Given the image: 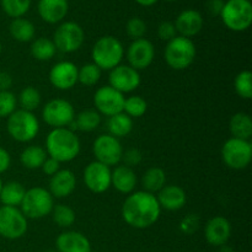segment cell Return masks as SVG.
Instances as JSON below:
<instances>
[{
	"instance_id": "6da1fadb",
	"label": "cell",
	"mask_w": 252,
	"mask_h": 252,
	"mask_svg": "<svg viewBox=\"0 0 252 252\" xmlns=\"http://www.w3.org/2000/svg\"><path fill=\"white\" fill-rule=\"evenodd\" d=\"M122 218L134 229H147L154 225L160 218L161 208L157 196L145 191L132 192L123 202Z\"/></svg>"
},
{
	"instance_id": "7a4b0ae2",
	"label": "cell",
	"mask_w": 252,
	"mask_h": 252,
	"mask_svg": "<svg viewBox=\"0 0 252 252\" xmlns=\"http://www.w3.org/2000/svg\"><path fill=\"white\" fill-rule=\"evenodd\" d=\"M80 140L69 128H54L46 138V153L58 162H69L80 153Z\"/></svg>"
},
{
	"instance_id": "3957f363",
	"label": "cell",
	"mask_w": 252,
	"mask_h": 252,
	"mask_svg": "<svg viewBox=\"0 0 252 252\" xmlns=\"http://www.w3.org/2000/svg\"><path fill=\"white\" fill-rule=\"evenodd\" d=\"M125 56V48L118 38L113 36H102L95 42L91 51L93 63L101 70H112L120 65Z\"/></svg>"
},
{
	"instance_id": "277c9868",
	"label": "cell",
	"mask_w": 252,
	"mask_h": 252,
	"mask_svg": "<svg viewBox=\"0 0 252 252\" xmlns=\"http://www.w3.org/2000/svg\"><path fill=\"white\" fill-rule=\"evenodd\" d=\"M196 44L191 38L176 36L167 42L164 57L166 64L174 70H185L196 59Z\"/></svg>"
},
{
	"instance_id": "5b68a950",
	"label": "cell",
	"mask_w": 252,
	"mask_h": 252,
	"mask_svg": "<svg viewBox=\"0 0 252 252\" xmlns=\"http://www.w3.org/2000/svg\"><path fill=\"white\" fill-rule=\"evenodd\" d=\"M6 129L10 137L19 143L33 140L39 132V122L33 112L16 110L7 117Z\"/></svg>"
},
{
	"instance_id": "8992f818",
	"label": "cell",
	"mask_w": 252,
	"mask_h": 252,
	"mask_svg": "<svg viewBox=\"0 0 252 252\" xmlns=\"http://www.w3.org/2000/svg\"><path fill=\"white\" fill-rule=\"evenodd\" d=\"M20 211L27 219H42L52 213L54 198L48 189L43 187H32L26 189Z\"/></svg>"
},
{
	"instance_id": "52a82bcc",
	"label": "cell",
	"mask_w": 252,
	"mask_h": 252,
	"mask_svg": "<svg viewBox=\"0 0 252 252\" xmlns=\"http://www.w3.org/2000/svg\"><path fill=\"white\" fill-rule=\"evenodd\" d=\"M219 16L223 24L234 32L246 31L252 24V4L250 0H228Z\"/></svg>"
},
{
	"instance_id": "ba28073f",
	"label": "cell",
	"mask_w": 252,
	"mask_h": 252,
	"mask_svg": "<svg viewBox=\"0 0 252 252\" xmlns=\"http://www.w3.org/2000/svg\"><path fill=\"white\" fill-rule=\"evenodd\" d=\"M221 159L229 169H246L252 160L251 142L231 137L221 147Z\"/></svg>"
},
{
	"instance_id": "9c48e42d",
	"label": "cell",
	"mask_w": 252,
	"mask_h": 252,
	"mask_svg": "<svg viewBox=\"0 0 252 252\" xmlns=\"http://www.w3.org/2000/svg\"><path fill=\"white\" fill-rule=\"evenodd\" d=\"M53 43L62 53H74L81 48L85 41L83 27L74 21L62 22L53 34Z\"/></svg>"
},
{
	"instance_id": "30bf717a",
	"label": "cell",
	"mask_w": 252,
	"mask_h": 252,
	"mask_svg": "<svg viewBox=\"0 0 252 252\" xmlns=\"http://www.w3.org/2000/svg\"><path fill=\"white\" fill-rule=\"evenodd\" d=\"M27 229V218L17 207H0V236L17 240L26 234Z\"/></svg>"
},
{
	"instance_id": "8fae6325",
	"label": "cell",
	"mask_w": 252,
	"mask_h": 252,
	"mask_svg": "<svg viewBox=\"0 0 252 252\" xmlns=\"http://www.w3.org/2000/svg\"><path fill=\"white\" fill-rule=\"evenodd\" d=\"M75 111L73 105L64 98H54L48 101L42 110V118L48 125L54 128H68L74 121Z\"/></svg>"
},
{
	"instance_id": "7c38bea8",
	"label": "cell",
	"mask_w": 252,
	"mask_h": 252,
	"mask_svg": "<svg viewBox=\"0 0 252 252\" xmlns=\"http://www.w3.org/2000/svg\"><path fill=\"white\" fill-rule=\"evenodd\" d=\"M93 153L96 161L108 167L117 166L122 161L123 147L117 138L110 134H101L94 142Z\"/></svg>"
},
{
	"instance_id": "4fadbf2b",
	"label": "cell",
	"mask_w": 252,
	"mask_h": 252,
	"mask_svg": "<svg viewBox=\"0 0 252 252\" xmlns=\"http://www.w3.org/2000/svg\"><path fill=\"white\" fill-rule=\"evenodd\" d=\"M125 100V95L111 88L110 85L97 89L94 95V105L96 111L100 115H105L107 117L123 112Z\"/></svg>"
},
{
	"instance_id": "5bb4252c",
	"label": "cell",
	"mask_w": 252,
	"mask_h": 252,
	"mask_svg": "<svg viewBox=\"0 0 252 252\" xmlns=\"http://www.w3.org/2000/svg\"><path fill=\"white\" fill-rule=\"evenodd\" d=\"M111 167L98 161H91L84 170V182L93 193H103L111 187Z\"/></svg>"
},
{
	"instance_id": "9a60e30c",
	"label": "cell",
	"mask_w": 252,
	"mask_h": 252,
	"mask_svg": "<svg viewBox=\"0 0 252 252\" xmlns=\"http://www.w3.org/2000/svg\"><path fill=\"white\" fill-rule=\"evenodd\" d=\"M108 81H110L111 88L125 95V94L137 90L142 83V79H140L139 71L129 65L120 64L110 70Z\"/></svg>"
},
{
	"instance_id": "2e32d148",
	"label": "cell",
	"mask_w": 252,
	"mask_h": 252,
	"mask_svg": "<svg viewBox=\"0 0 252 252\" xmlns=\"http://www.w3.org/2000/svg\"><path fill=\"white\" fill-rule=\"evenodd\" d=\"M155 58L154 44L147 38L134 39L127 49L128 65L135 70H144L149 68Z\"/></svg>"
},
{
	"instance_id": "e0dca14e",
	"label": "cell",
	"mask_w": 252,
	"mask_h": 252,
	"mask_svg": "<svg viewBox=\"0 0 252 252\" xmlns=\"http://www.w3.org/2000/svg\"><path fill=\"white\" fill-rule=\"evenodd\" d=\"M48 76L56 89L62 91L70 90L78 84V66L73 62H59L52 66Z\"/></svg>"
},
{
	"instance_id": "ac0fdd59",
	"label": "cell",
	"mask_w": 252,
	"mask_h": 252,
	"mask_svg": "<svg viewBox=\"0 0 252 252\" xmlns=\"http://www.w3.org/2000/svg\"><path fill=\"white\" fill-rule=\"evenodd\" d=\"M231 236V224L224 217H214L209 219L204 228V238L207 243L216 248L226 245Z\"/></svg>"
},
{
	"instance_id": "d6986e66",
	"label": "cell",
	"mask_w": 252,
	"mask_h": 252,
	"mask_svg": "<svg viewBox=\"0 0 252 252\" xmlns=\"http://www.w3.org/2000/svg\"><path fill=\"white\" fill-rule=\"evenodd\" d=\"M175 29L180 36L191 38L202 31L204 25L203 16L198 10L186 9L179 14L174 22Z\"/></svg>"
},
{
	"instance_id": "ffe728a7",
	"label": "cell",
	"mask_w": 252,
	"mask_h": 252,
	"mask_svg": "<svg viewBox=\"0 0 252 252\" xmlns=\"http://www.w3.org/2000/svg\"><path fill=\"white\" fill-rule=\"evenodd\" d=\"M76 187V177L73 171L68 169L59 170L49 180V193L53 198H66L70 196Z\"/></svg>"
},
{
	"instance_id": "44dd1931",
	"label": "cell",
	"mask_w": 252,
	"mask_h": 252,
	"mask_svg": "<svg viewBox=\"0 0 252 252\" xmlns=\"http://www.w3.org/2000/svg\"><path fill=\"white\" fill-rule=\"evenodd\" d=\"M159 202L160 208H164L166 211L175 212L180 211L186 206L187 194L182 187L177 185H165L157 196Z\"/></svg>"
},
{
	"instance_id": "7402d4cb",
	"label": "cell",
	"mask_w": 252,
	"mask_h": 252,
	"mask_svg": "<svg viewBox=\"0 0 252 252\" xmlns=\"http://www.w3.org/2000/svg\"><path fill=\"white\" fill-rule=\"evenodd\" d=\"M57 252H91L89 239L80 231L68 230L59 234L56 240Z\"/></svg>"
},
{
	"instance_id": "603a6c76",
	"label": "cell",
	"mask_w": 252,
	"mask_h": 252,
	"mask_svg": "<svg viewBox=\"0 0 252 252\" xmlns=\"http://www.w3.org/2000/svg\"><path fill=\"white\" fill-rule=\"evenodd\" d=\"M68 0H38L37 11L39 17L47 24H59L68 14Z\"/></svg>"
},
{
	"instance_id": "cb8c5ba5",
	"label": "cell",
	"mask_w": 252,
	"mask_h": 252,
	"mask_svg": "<svg viewBox=\"0 0 252 252\" xmlns=\"http://www.w3.org/2000/svg\"><path fill=\"white\" fill-rule=\"evenodd\" d=\"M137 174L132 167L117 165L111 171V186L123 194H130L137 186Z\"/></svg>"
},
{
	"instance_id": "d4e9b609",
	"label": "cell",
	"mask_w": 252,
	"mask_h": 252,
	"mask_svg": "<svg viewBox=\"0 0 252 252\" xmlns=\"http://www.w3.org/2000/svg\"><path fill=\"white\" fill-rule=\"evenodd\" d=\"M101 125V115L94 108H86L81 111L78 115H75L73 122L69 125V129L76 132H93L97 129L98 126Z\"/></svg>"
},
{
	"instance_id": "484cf974",
	"label": "cell",
	"mask_w": 252,
	"mask_h": 252,
	"mask_svg": "<svg viewBox=\"0 0 252 252\" xmlns=\"http://www.w3.org/2000/svg\"><path fill=\"white\" fill-rule=\"evenodd\" d=\"M9 31L15 41L27 43V42H32L34 39L36 27L30 20L25 19V17H17V19H12V21L10 22Z\"/></svg>"
},
{
	"instance_id": "4316f807",
	"label": "cell",
	"mask_w": 252,
	"mask_h": 252,
	"mask_svg": "<svg viewBox=\"0 0 252 252\" xmlns=\"http://www.w3.org/2000/svg\"><path fill=\"white\" fill-rule=\"evenodd\" d=\"M229 130L233 138L250 140L252 135V120L250 115L245 112H238L231 116L229 121Z\"/></svg>"
},
{
	"instance_id": "83f0119b",
	"label": "cell",
	"mask_w": 252,
	"mask_h": 252,
	"mask_svg": "<svg viewBox=\"0 0 252 252\" xmlns=\"http://www.w3.org/2000/svg\"><path fill=\"white\" fill-rule=\"evenodd\" d=\"M24 185L17 181H10L2 184L1 191H0V202L2 206L7 207H19L21 204L25 196Z\"/></svg>"
},
{
	"instance_id": "f1b7e54d",
	"label": "cell",
	"mask_w": 252,
	"mask_h": 252,
	"mask_svg": "<svg viewBox=\"0 0 252 252\" xmlns=\"http://www.w3.org/2000/svg\"><path fill=\"white\" fill-rule=\"evenodd\" d=\"M48 158L46 149L41 145H30L25 148L20 154V162L24 167L29 170L41 169L44 160Z\"/></svg>"
},
{
	"instance_id": "f546056e",
	"label": "cell",
	"mask_w": 252,
	"mask_h": 252,
	"mask_svg": "<svg viewBox=\"0 0 252 252\" xmlns=\"http://www.w3.org/2000/svg\"><path fill=\"white\" fill-rule=\"evenodd\" d=\"M107 129L110 132L108 134L117 138V139L127 137L133 129V120L125 112L111 116L107 121Z\"/></svg>"
},
{
	"instance_id": "4dcf8cb0",
	"label": "cell",
	"mask_w": 252,
	"mask_h": 252,
	"mask_svg": "<svg viewBox=\"0 0 252 252\" xmlns=\"http://www.w3.org/2000/svg\"><path fill=\"white\" fill-rule=\"evenodd\" d=\"M142 185L145 192H149L153 194L158 193L166 185V174L161 167H150L143 175Z\"/></svg>"
},
{
	"instance_id": "1f68e13d",
	"label": "cell",
	"mask_w": 252,
	"mask_h": 252,
	"mask_svg": "<svg viewBox=\"0 0 252 252\" xmlns=\"http://www.w3.org/2000/svg\"><path fill=\"white\" fill-rule=\"evenodd\" d=\"M30 52L36 61L46 62L51 61L56 56L57 48L52 39L47 38V37H39V38L32 41Z\"/></svg>"
},
{
	"instance_id": "d6a6232c",
	"label": "cell",
	"mask_w": 252,
	"mask_h": 252,
	"mask_svg": "<svg viewBox=\"0 0 252 252\" xmlns=\"http://www.w3.org/2000/svg\"><path fill=\"white\" fill-rule=\"evenodd\" d=\"M41 94L33 86H26L22 89L17 97V102L21 106V110L29 111V112H33L34 110H37L41 105Z\"/></svg>"
},
{
	"instance_id": "836d02e7",
	"label": "cell",
	"mask_w": 252,
	"mask_h": 252,
	"mask_svg": "<svg viewBox=\"0 0 252 252\" xmlns=\"http://www.w3.org/2000/svg\"><path fill=\"white\" fill-rule=\"evenodd\" d=\"M51 214L54 223L61 228H70L75 223V212L66 204H56L52 209Z\"/></svg>"
},
{
	"instance_id": "e575fe53",
	"label": "cell",
	"mask_w": 252,
	"mask_h": 252,
	"mask_svg": "<svg viewBox=\"0 0 252 252\" xmlns=\"http://www.w3.org/2000/svg\"><path fill=\"white\" fill-rule=\"evenodd\" d=\"M102 70L96 64L88 63L78 68V83L85 86H94L100 81Z\"/></svg>"
},
{
	"instance_id": "d590c367",
	"label": "cell",
	"mask_w": 252,
	"mask_h": 252,
	"mask_svg": "<svg viewBox=\"0 0 252 252\" xmlns=\"http://www.w3.org/2000/svg\"><path fill=\"white\" fill-rule=\"evenodd\" d=\"M0 5L5 14L11 19L24 17L31 7V0H0Z\"/></svg>"
},
{
	"instance_id": "8d00e7d4",
	"label": "cell",
	"mask_w": 252,
	"mask_h": 252,
	"mask_svg": "<svg viewBox=\"0 0 252 252\" xmlns=\"http://www.w3.org/2000/svg\"><path fill=\"white\" fill-rule=\"evenodd\" d=\"M148 110V102L139 95L129 96L125 100L123 112L130 118H139L145 115Z\"/></svg>"
},
{
	"instance_id": "74e56055",
	"label": "cell",
	"mask_w": 252,
	"mask_h": 252,
	"mask_svg": "<svg viewBox=\"0 0 252 252\" xmlns=\"http://www.w3.org/2000/svg\"><path fill=\"white\" fill-rule=\"evenodd\" d=\"M234 88L236 94L244 100H251L252 97V74L249 70H243L236 75L234 80Z\"/></svg>"
},
{
	"instance_id": "f35d334b",
	"label": "cell",
	"mask_w": 252,
	"mask_h": 252,
	"mask_svg": "<svg viewBox=\"0 0 252 252\" xmlns=\"http://www.w3.org/2000/svg\"><path fill=\"white\" fill-rule=\"evenodd\" d=\"M17 98L11 91H0V118H7L16 111Z\"/></svg>"
},
{
	"instance_id": "ab89813d",
	"label": "cell",
	"mask_w": 252,
	"mask_h": 252,
	"mask_svg": "<svg viewBox=\"0 0 252 252\" xmlns=\"http://www.w3.org/2000/svg\"><path fill=\"white\" fill-rule=\"evenodd\" d=\"M126 31L133 41L144 38L145 33H147V24L140 17H132L128 20L127 25H126Z\"/></svg>"
},
{
	"instance_id": "60d3db41",
	"label": "cell",
	"mask_w": 252,
	"mask_h": 252,
	"mask_svg": "<svg viewBox=\"0 0 252 252\" xmlns=\"http://www.w3.org/2000/svg\"><path fill=\"white\" fill-rule=\"evenodd\" d=\"M143 160V154L139 149L137 148H130V149H127L126 152H123L122 155V161L123 165L128 167H135L142 162Z\"/></svg>"
},
{
	"instance_id": "b9f144b4",
	"label": "cell",
	"mask_w": 252,
	"mask_h": 252,
	"mask_svg": "<svg viewBox=\"0 0 252 252\" xmlns=\"http://www.w3.org/2000/svg\"><path fill=\"white\" fill-rule=\"evenodd\" d=\"M177 36V31L175 29L174 22L171 21H162L161 24L158 26V37L161 41H171L172 38Z\"/></svg>"
},
{
	"instance_id": "7bdbcfd3",
	"label": "cell",
	"mask_w": 252,
	"mask_h": 252,
	"mask_svg": "<svg viewBox=\"0 0 252 252\" xmlns=\"http://www.w3.org/2000/svg\"><path fill=\"white\" fill-rule=\"evenodd\" d=\"M199 225V218L196 214H189L186 218L182 219V221L180 223V229H181L182 233L187 234H193L196 233V230L198 229Z\"/></svg>"
},
{
	"instance_id": "ee69618b",
	"label": "cell",
	"mask_w": 252,
	"mask_h": 252,
	"mask_svg": "<svg viewBox=\"0 0 252 252\" xmlns=\"http://www.w3.org/2000/svg\"><path fill=\"white\" fill-rule=\"evenodd\" d=\"M41 170L43 171V174H46L47 176H53V175H56L57 172L61 170V162H58L57 160L52 159V158H47L46 160H44L43 165L41 166Z\"/></svg>"
},
{
	"instance_id": "f6af8a7d",
	"label": "cell",
	"mask_w": 252,
	"mask_h": 252,
	"mask_svg": "<svg viewBox=\"0 0 252 252\" xmlns=\"http://www.w3.org/2000/svg\"><path fill=\"white\" fill-rule=\"evenodd\" d=\"M10 165H11V157H10L9 152L0 147V174L7 171Z\"/></svg>"
},
{
	"instance_id": "bcb514c9",
	"label": "cell",
	"mask_w": 252,
	"mask_h": 252,
	"mask_svg": "<svg viewBox=\"0 0 252 252\" xmlns=\"http://www.w3.org/2000/svg\"><path fill=\"white\" fill-rule=\"evenodd\" d=\"M224 2H225L224 0H209L207 2V10L213 16H219L224 6Z\"/></svg>"
},
{
	"instance_id": "7dc6e473",
	"label": "cell",
	"mask_w": 252,
	"mask_h": 252,
	"mask_svg": "<svg viewBox=\"0 0 252 252\" xmlns=\"http://www.w3.org/2000/svg\"><path fill=\"white\" fill-rule=\"evenodd\" d=\"M12 86V76L6 71H0V91H10Z\"/></svg>"
},
{
	"instance_id": "c3c4849f",
	"label": "cell",
	"mask_w": 252,
	"mask_h": 252,
	"mask_svg": "<svg viewBox=\"0 0 252 252\" xmlns=\"http://www.w3.org/2000/svg\"><path fill=\"white\" fill-rule=\"evenodd\" d=\"M158 1H159V0H135L137 4H139L140 6H144V7L153 6V5L157 4Z\"/></svg>"
},
{
	"instance_id": "681fc988",
	"label": "cell",
	"mask_w": 252,
	"mask_h": 252,
	"mask_svg": "<svg viewBox=\"0 0 252 252\" xmlns=\"http://www.w3.org/2000/svg\"><path fill=\"white\" fill-rule=\"evenodd\" d=\"M219 252H235V251H234V249L229 248V246L223 245L220 246V250H219Z\"/></svg>"
},
{
	"instance_id": "f907efd6",
	"label": "cell",
	"mask_w": 252,
	"mask_h": 252,
	"mask_svg": "<svg viewBox=\"0 0 252 252\" xmlns=\"http://www.w3.org/2000/svg\"><path fill=\"white\" fill-rule=\"evenodd\" d=\"M1 187H2V181L1 179H0V191H1Z\"/></svg>"
},
{
	"instance_id": "816d5d0a",
	"label": "cell",
	"mask_w": 252,
	"mask_h": 252,
	"mask_svg": "<svg viewBox=\"0 0 252 252\" xmlns=\"http://www.w3.org/2000/svg\"><path fill=\"white\" fill-rule=\"evenodd\" d=\"M1 51H2V46H1V42H0V54H1Z\"/></svg>"
},
{
	"instance_id": "f5cc1de1",
	"label": "cell",
	"mask_w": 252,
	"mask_h": 252,
	"mask_svg": "<svg viewBox=\"0 0 252 252\" xmlns=\"http://www.w3.org/2000/svg\"><path fill=\"white\" fill-rule=\"evenodd\" d=\"M46 252H57V251H54V250H49V251H46Z\"/></svg>"
},
{
	"instance_id": "db71d44e",
	"label": "cell",
	"mask_w": 252,
	"mask_h": 252,
	"mask_svg": "<svg viewBox=\"0 0 252 252\" xmlns=\"http://www.w3.org/2000/svg\"><path fill=\"white\" fill-rule=\"evenodd\" d=\"M166 1H176V0H166Z\"/></svg>"
},
{
	"instance_id": "11a10c76",
	"label": "cell",
	"mask_w": 252,
	"mask_h": 252,
	"mask_svg": "<svg viewBox=\"0 0 252 252\" xmlns=\"http://www.w3.org/2000/svg\"><path fill=\"white\" fill-rule=\"evenodd\" d=\"M91 252H98V251H91Z\"/></svg>"
}]
</instances>
